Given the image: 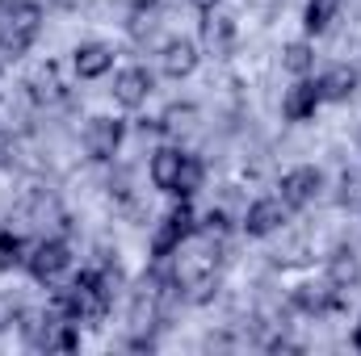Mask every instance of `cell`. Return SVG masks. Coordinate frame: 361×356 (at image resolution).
<instances>
[{"instance_id": "1", "label": "cell", "mask_w": 361, "mask_h": 356, "mask_svg": "<svg viewBox=\"0 0 361 356\" xmlns=\"http://www.w3.org/2000/svg\"><path fill=\"white\" fill-rule=\"evenodd\" d=\"M114 285H118V268H85L68 289L55 293V310L68 314L72 323H85V319H101L109 310V298H114Z\"/></svg>"}, {"instance_id": "2", "label": "cell", "mask_w": 361, "mask_h": 356, "mask_svg": "<svg viewBox=\"0 0 361 356\" xmlns=\"http://www.w3.org/2000/svg\"><path fill=\"white\" fill-rule=\"evenodd\" d=\"M193 235H197V222H193L189 197H180L177 205L160 218V227H156V235H152V256H156V260L177 256V248L185 243V239H193Z\"/></svg>"}, {"instance_id": "3", "label": "cell", "mask_w": 361, "mask_h": 356, "mask_svg": "<svg viewBox=\"0 0 361 356\" xmlns=\"http://www.w3.org/2000/svg\"><path fill=\"white\" fill-rule=\"evenodd\" d=\"M122 139H126V122L122 117H92L89 126H85V151L97 164H109L118 155Z\"/></svg>"}, {"instance_id": "4", "label": "cell", "mask_w": 361, "mask_h": 356, "mask_svg": "<svg viewBox=\"0 0 361 356\" xmlns=\"http://www.w3.org/2000/svg\"><path fill=\"white\" fill-rule=\"evenodd\" d=\"M68 265H72V252H68L63 239H42V243H34V248L25 252V268H30V276L42 281V285H51Z\"/></svg>"}, {"instance_id": "5", "label": "cell", "mask_w": 361, "mask_h": 356, "mask_svg": "<svg viewBox=\"0 0 361 356\" xmlns=\"http://www.w3.org/2000/svg\"><path fill=\"white\" fill-rule=\"evenodd\" d=\"M277 189H281L277 197L290 205V214H294V210H307V205L319 197V189H324V172H319V168H311V164H302V168L286 172Z\"/></svg>"}, {"instance_id": "6", "label": "cell", "mask_w": 361, "mask_h": 356, "mask_svg": "<svg viewBox=\"0 0 361 356\" xmlns=\"http://www.w3.org/2000/svg\"><path fill=\"white\" fill-rule=\"evenodd\" d=\"M319 105H324V96H319V80L298 76V80L286 89V96H281V117H286V122H311Z\"/></svg>"}, {"instance_id": "7", "label": "cell", "mask_w": 361, "mask_h": 356, "mask_svg": "<svg viewBox=\"0 0 361 356\" xmlns=\"http://www.w3.org/2000/svg\"><path fill=\"white\" fill-rule=\"evenodd\" d=\"M286 218H290V205H286L281 197H261V201L248 205V214H244V231H248L252 239H265V235H273V231L286 227Z\"/></svg>"}, {"instance_id": "8", "label": "cell", "mask_w": 361, "mask_h": 356, "mask_svg": "<svg viewBox=\"0 0 361 356\" xmlns=\"http://www.w3.org/2000/svg\"><path fill=\"white\" fill-rule=\"evenodd\" d=\"M152 89H156V76H152L147 68H126V72L114 76V101H118L122 109H139V105H147Z\"/></svg>"}, {"instance_id": "9", "label": "cell", "mask_w": 361, "mask_h": 356, "mask_svg": "<svg viewBox=\"0 0 361 356\" xmlns=\"http://www.w3.org/2000/svg\"><path fill=\"white\" fill-rule=\"evenodd\" d=\"M72 68H76L80 80H101L114 68V46H105V42H80L72 51Z\"/></svg>"}, {"instance_id": "10", "label": "cell", "mask_w": 361, "mask_h": 356, "mask_svg": "<svg viewBox=\"0 0 361 356\" xmlns=\"http://www.w3.org/2000/svg\"><path fill=\"white\" fill-rule=\"evenodd\" d=\"M294 302H298V310H307V314H328V310H336V306H341V289H336L332 281L302 285V289L294 293Z\"/></svg>"}, {"instance_id": "11", "label": "cell", "mask_w": 361, "mask_h": 356, "mask_svg": "<svg viewBox=\"0 0 361 356\" xmlns=\"http://www.w3.org/2000/svg\"><path fill=\"white\" fill-rule=\"evenodd\" d=\"M160 63H164V76H173V80H185V76L197 68V46H193L189 38H173V42L164 46Z\"/></svg>"}, {"instance_id": "12", "label": "cell", "mask_w": 361, "mask_h": 356, "mask_svg": "<svg viewBox=\"0 0 361 356\" xmlns=\"http://www.w3.org/2000/svg\"><path fill=\"white\" fill-rule=\"evenodd\" d=\"M180 160H185V151H177V147H160V151L152 155V184H156L160 193H173V189H177Z\"/></svg>"}, {"instance_id": "13", "label": "cell", "mask_w": 361, "mask_h": 356, "mask_svg": "<svg viewBox=\"0 0 361 356\" xmlns=\"http://www.w3.org/2000/svg\"><path fill=\"white\" fill-rule=\"evenodd\" d=\"M353 92H357V72L345 68V63H336L319 76V96L324 101H349Z\"/></svg>"}, {"instance_id": "14", "label": "cell", "mask_w": 361, "mask_h": 356, "mask_svg": "<svg viewBox=\"0 0 361 356\" xmlns=\"http://www.w3.org/2000/svg\"><path fill=\"white\" fill-rule=\"evenodd\" d=\"M156 25H160V4H156V0H139V4H130V21H126V30H130L135 42H147V38L156 34Z\"/></svg>"}, {"instance_id": "15", "label": "cell", "mask_w": 361, "mask_h": 356, "mask_svg": "<svg viewBox=\"0 0 361 356\" xmlns=\"http://www.w3.org/2000/svg\"><path fill=\"white\" fill-rule=\"evenodd\" d=\"M357 276H361L357 256H353L349 248H336V252H332V260H328V281H332L336 289H349Z\"/></svg>"}, {"instance_id": "16", "label": "cell", "mask_w": 361, "mask_h": 356, "mask_svg": "<svg viewBox=\"0 0 361 356\" xmlns=\"http://www.w3.org/2000/svg\"><path fill=\"white\" fill-rule=\"evenodd\" d=\"M341 4H345V0H307V13H302V25H307V34H324V30L336 21Z\"/></svg>"}, {"instance_id": "17", "label": "cell", "mask_w": 361, "mask_h": 356, "mask_svg": "<svg viewBox=\"0 0 361 356\" xmlns=\"http://www.w3.org/2000/svg\"><path fill=\"white\" fill-rule=\"evenodd\" d=\"M202 177H206L202 160L185 151V160H180V177H177V189H173V197H193V193L202 189Z\"/></svg>"}, {"instance_id": "18", "label": "cell", "mask_w": 361, "mask_h": 356, "mask_svg": "<svg viewBox=\"0 0 361 356\" xmlns=\"http://www.w3.org/2000/svg\"><path fill=\"white\" fill-rule=\"evenodd\" d=\"M193 113H197L193 105H173V109H169L164 117H156V122H143V130H164V134H180V130H185V126L193 122Z\"/></svg>"}, {"instance_id": "19", "label": "cell", "mask_w": 361, "mask_h": 356, "mask_svg": "<svg viewBox=\"0 0 361 356\" xmlns=\"http://www.w3.org/2000/svg\"><path fill=\"white\" fill-rule=\"evenodd\" d=\"M281 68L294 72V76H307V72L315 68V51H311L307 42H290V46L281 51Z\"/></svg>"}, {"instance_id": "20", "label": "cell", "mask_w": 361, "mask_h": 356, "mask_svg": "<svg viewBox=\"0 0 361 356\" xmlns=\"http://www.w3.org/2000/svg\"><path fill=\"white\" fill-rule=\"evenodd\" d=\"M25 265V239L13 231H0V268H17Z\"/></svg>"}, {"instance_id": "21", "label": "cell", "mask_w": 361, "mask_h": 356, "mask_svg": "<svg viewBox=\"0 0 361 356\" xmlns=\"http://www.w3.org/2000/svg\"><path fill=\"white\" fill-rule=\"evenodd\" d=\"M227 38H231V21H206V42L214 46V51H227Z\"/></svg>"}, {"instance_id": "22", "label": "cell", "mask_w": 361, "mask_h": 356, "mask_svg": "<svg viewBox=\"0 0 361 356\" xmlns=\"http://www.w3.org/2000/svg\"><path fill=\"white\" fill-rule=\"evenodd\" d=\"M202 231H206V235H223V231H227V214H223V210H210L206 222H202Z\"/></svg>"}, {"instance_id": "23", "label": "cell", "mask_w": 361, "mask_h": 356, "mask_svg": "<svg viewBox=\"0 0 361 356\" xmlns=\"http://www.w3.org/2000/svg\"><path fill=\"white\" fill-rule=\"evenodd\" d=\"M8 155H13V143H8V139L0 134V164H8Z\"/></svg>"}, {"instance_id": "24", "label": "cell", "mask_w": 361, "mask_h": 356, "mask_svg": "<svg viewBox=\"0 0 361 356\" xmlns=\"http://www.w3.org/2000/svg\"><path fill=\"white\" fill-rule=\"evenodd\" d=\"M189 4H193V8H202V13H214V4H219V0H189Z\"/></svg>"}, {"instance_id": "25", "label": "cell", "mask_w": 361, "mask_h": 356, "mask_svg": "<svg viewBox=\"0 0 361 356\" xmlns=\"http://www.w3.org/2000/svg\"><path fill=\"white\" fill-rule=\"evenodd\" d=\"M353 348L361 352V323H357V331H353Z\"/></svg>"}]
</instances>
